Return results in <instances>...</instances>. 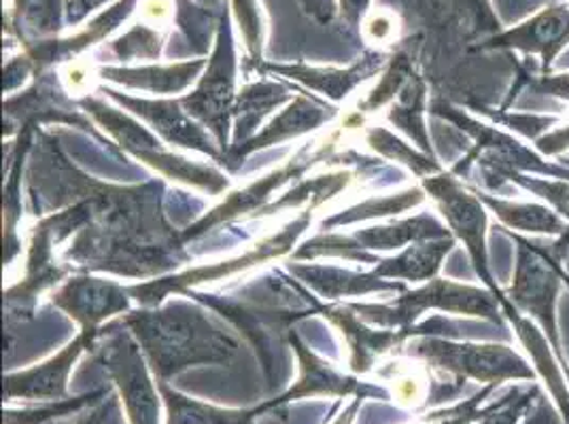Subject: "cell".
I'll use <instances>...</instances> for the list:
<instances>
[{
    "instance_id": "2e32d148",
    "label": "cell",
    "mask_w": 569,
    "mask_h": 424,
    "mask_svg": "<svg viewBox=\"0 0 569 424\" xmlns=\"http://www.w3.org/2000/svg\"><path fill=\"white\" fill-rule=\"evenodd\" d=\"M39 121H64V123L88 130L90 134H94L98 141L111 144L96 132L92 121H88L81 113L67 107L62 92L56 95L53 79H46V77L41 81H37V85L32 90H28L22 95L9 98L4 104V128H7L4 132L7 134H13L16 130L18 132L34 130V125Z\"/></svg>"
},
{
    "instance_id": "f546056e",
    "label": "cell",
    "mask_w": 569,
    "mask_h": 424,
    "mask_svg": "<svg viewBox=\"0 0 569 424\" xmlns=\"http://www.w3.org/2000/svg\"><path fill=\"white\" fill-rule=\"evenodd\" d=\"M366 141H368V144H372L385 158H391L396 162H403V164L410 165L417 176L426 179V176H433V174L442 172V168H440L436 160H431L429 155H423V153H417L415 149H410L408 144L398 141L393 134H389L382 128L370 130Z\"/></svg>"
},
{
    "instance_id": "d6a6232c",
    "label": "cell",
    "mask_w": 569,
    "mask_h": 424,
    "mask_svg": "<svg viewBox=\"0 0 569 424\" xmlns=\"http://www.w3.org/2000/svg\"><path fill=\"white\" fill-rule=\"evenodd\" d=\"M410 77H412V62L403 53L393 55V60L389 62V71L382 77L379 85L375 88V92L368 95V100H363L359 104V109L366 111V113L377 111L387 100H391L393 95L402 92V88Z\"/></svg>"
},
{
    "instance_id": "8992f818",
    "label": "cell",
    "mask_w": 569,
    "mask_h": 424,
    "mask_svg": "<svg viewBox=\"0 0 569 424\" xmlns=\"http://www.w3.org/2000/svg\"><path fill=\"white\" fill-rule=\"evenodd\" d=\"M234 85H237V55H234V37L230 26V7L219 18L217 43L213 55L207 64L198 88L191 94L179 98L183 109L191 118L202 121L211 128L217 144L228 147L230 132V113L234 111Z\"/></svg>"
},
{
    "instance_id": "8fae6325",
    "label": "cell",
    "mask_w": 569,
    "mask_h": 424,
    "mask_svg": "<svg viewBox=\"0 0 569 424\" xmlns=\"http://www.w3.org/2000/svg\"><path fill=\"white\" fill-rule=\"evenodd\" d=\"M98 331H83L71 344L46 363L4 377V400H69V376L83 351H94Z\"/></svg>"
},
{
    "instance_id": "5b68a950",
    "label": "cell",
    "mask_w": 569,
    "mask_h": 424,
    "mask_svg": "<svg viewBox=\"0 0 569 424\" xmlns=\"http://www.w3.org/2000/svg\"><path fill=\"white\" fill-rule=\"evenodd\" d=\"M92 353L113 377L130 424H160V388L147 372L139 344L118 323H109L98 331Z\"/></svg>"
},
{
    "instance_id": "d4e9b609",
    "label": "cell",
    "mask_w": 569,
    "mask_h": 424,
    "mask_svg": "<svg viewBox=\"0 0 569 424\" xmlns=\"http://www.w3.org/2000/svg\"><path fill=\"white\" fill-rule=\"evenodd\" d=\"M478 200L496 212L499 221L506 228L519 230V232H531V234H550V236H561L569 230L568 223L542 204H519L510 200H499L496 195L480 193L476 191Z\"/></svg>"
},
{
    "instance_id": "9c48e42d",
    "label": "cell",
    "mask_w": 569,
    "mask_h": 424,
    "mask_svg": "<svg viewBox=\"0 0 569 424\" xmlns=\"http://www.w3.org/2000/svg\"><path fill=\"white\" fill-rule=\"evenodd\" d=\"M451 232L436 221L429 214H419L415 219H406L393 225H385V228H370V230H361L356 232L353 236H317L309 240L298 253L296 260H305V258H317V255H347L351 249H402L408 242H423V240H440V238H449Z\"/></svg>"
},
{
    "instance_id": "60d3db41",
    "label": "cell",
    "mask_w": 569,
    "mask_h": 424,
    "mask_svg": "<svg viewBox=\"0 0 569 424\" xmlns=\"http://www.w3.org/2000/svg\"><path fill=\"white\" fill-rule=\"evenodd\" d=\"M340 4H342L345 20L351 26H357L359 20H361V16L368 11L370 0H340Z\"/></svg>"
},
{
    "instance_id": "7402d4cb",
    "label": "cell",
    "mask_w": 569,
    "mask_h": 424,
    "mask_svg": "<svg viewBox=\"0 0 569 424\" xmlns=\"http://www.w3.org/2000/svg\"><path fill=\"white\" fill-rule=\"evenodd\" d=\"M289 272L296 274L310 289H315L323 297H349V295H366L372 291H403V284L387 283L375 279L372 274H353L338 267L309 265V263H289Z\"/></svg>"
},
{
    "instance_id": "484cf974",
    "label": "cell",
    "mask_w": 569,
    "mask_h": 424,
    "mask_svg": "<svg viewBox=\"0 0 569 424\" xmlns=\"http://www.w3.org/2000/svg\"><path fill=\"white\" fill-rule=\"evenodd\" d=\"M158 382L160 395L167 403L168 424H256L260 407L256 410H223L209 403L188 400L181 393L172 391L168 382Z\"/></svg>"
},
{
    "instance_id": "7bdbcfd3",
    "label": "cell",
    "mask_w": 569,
    "mask_h": 424,
    "mask_svg": "<svg viewBox=\"0 0 569 424\" xmlns=\"http://www.w3.org/2000/svg\"><path fill=\"white\" fill-rule=\"evenodd\" d=\"M566 284L569 286V276H566Z\"/></svg>"
},
{
    "instance_id": "3957f363",
    "label": "cell",
    "mask_w": 569,
    "mask_h": 424,
    "mask_svg": "<svg viewBox=\"0 0 569 424\" xmlns=\"http://www.w3.org/2000/svg\"><path fill=\"white\" fill-rule=\"evenodd\" d=\"M403 353L423 359L427 365L447 376L476 380L489 386H499L506 380L533 382L536 377L527 361L503 344H459L445 337L423 335L410 340Z\"/></svg>"
},
{
    "instance_id": "ba28073f",
    "label": "cell",
    "mask_w": 569,
    "mask_h": 424,
    "mask_svg": "<svg viewBox=\"0 0 569 424\" xmlns=\"http://www.w3.org/2000/svg\"><path fill=\"white\" fill-rule=\"evenodd\" d=\"M310 219H312V209L305 212L302 216H298L293 223H289L283 232H279L277 236L266 238L260 244H256L251 251H247L244 255H240L237 260L221 261L213 265H200L188 272H181L177 276L162 279V281H149V283H139L128 286V293L142 304L144 307H158L162 304V300L170 293H186L190 291V286L202 283H213L219 279H228L232 274H237L240 270H247L256 263L274 260L279 255L287 253L298 236L309 228Z\"/></svg>"
},
{
    "instance_id": "74e56055",
    "label": "cell",
    "mask_w": 569,
    "mask_h": 424,
    "mask_svg": "<svg viewBox=\"0 0 569 424\" xmlns=\"http://www.w3.org/2000/svg\"><path fill=\"white\" fill-rule=\"evenodd\" d=\"M531 90L536 94L555 95V98L569 100V74H555V77L542 74V79L531 83Z\"/></svg>"
},
{
    "instance_id": "e0dca14e",
    "label": "cell",
    "mask_w": 569,
    "mask_h": 424,
    "mask_svg": "<svg viewBox=\"0 0 569 424\" xmlns=\"http://www.w3.org/2000/svg\"><path fill=\"white\" fill-rule=\"evenodd\" d=\"M51 249H53V236L46 223H39L34 238H32V246H30V255L26 263L24 281L16 284L13 289L7 291V323L11 325L16 319L24 321L32 314V307L37 302V295L48 289L51 284L60 283L67 276V267H58L51 258Z\"/></svg>"
},
{
    "instance_id": "9a60e30c",
    "label": "cell",
    "mask_w": 569,
    "mask_h": 424,
    "mask_svg": "<svg viewBox=\"0 0 569 424\" xmlns=\"http://www.w3.org/2000/svg\"><path fill=\"white\" fill-rule=\"evenodd\" d=\"M569 46V7L555 4L533 16L529 22L493 37L487 48L521 49L542 58V71L548 72L557 55Z\"/></svg>"
},
{
    "instance_id": "603a6c76",
    "label": "cell",
    "mask_w": 569,
    "mask_h": 424,
    "mask_svg": "<svg viewBox=\"0 0 569 424\" xmlns=\"http://www.w3.org/2000/svg\"><path fill=\"white\" fill-rule=\"evenodd\" d=\"M455 238H440V240H423L415 246H408L400 258L396 260L379 261L372 276L375 279H403L412 283L431 281L440 270L442 260L451 253Z\"/></svg>"
},
{
    "instance_id": "6da1fadb",
    "label": "cell",
    "mask_w": 569,
    "mask_h": 424,
    "mask_svg": "<svg viewBox=\"0 0 569 424\" xmlns=\"http://www.w3.org/2000/svg\"><path fill=\"white\" fill-rule=\"evenodd\" d=\"M116 323L132 331L160 382L193 365H226L240 349L237 335L217 325L204 310L186 302L128 312Z\"/></svg>"
},
{
    "instance_id": "1f68e13d",
    "label": "cell",
    "mask_w": 569,
    "mask_h": 424,
    "mask_svg": "<svg viewBox=\"0 0 569 424\" xmlns=\"http://www.w3.org/2000/svg\"><path fill=\"white\" fill-rule=\"evenodd\" d=\"M421 202H423V193L419 189H410V191L400 193V195H393V198H380V200L375 198V200H370L366 204H359L357 209H351V211H347L345 214H338V216L328 219L326 228L351 223V221H357V219H368V216H377V214L379 216L393 214V212L398 214V212L408 211V209H412V206H417Z\"/></svg>"
},
{
    "instance_id": "4316f807",
    "label": "cell",
    "mask_w": 569,
    "mask_h": 424,
    "mask_svg": "<svg viewBox=\"0 0 569 424\" xmlns=\"http://www.w3.org/2000/svg\"><path fill=\"white\" fill-rule=\"evenodd\" d=\"M60 0H16L13 30L26 49L48 41L60 30Z\"/></svg>"
},
{
    "instance_id": "30bf717a",
    "label": "cell",
    "mask_w": 569,
    "mask_h": 424,
    "mask_svg": "<svg viewBox=\"0 0 569 424\" xmlns=\"http://www.w3.org/2000/svg\"><path fill=\"white\" fill-rule=\"evenodd\" d=\"M332 142L333 139H330L328 144H332ZM328 144H326L323 151H310V144H307L302 151L296 153V158L291 162H287L277 172H272V174L263 176L260 181L251 183L249 188L240 189L237 193H232L223 204H219L213 211L207 212L200 221H196L188 230H183L181 232V242H190L193 238L202 236V234H207L209 230H213L217 225L230 223V221H234V219L247 214V212H256L258 214L261 211V206L268 202V198L272 195V191L281 188L289 179L302 176L310 165L323 158V153L328 151Z\"/></svg>"
},
{
    "instance_id": "836d02e7",
    "label": "cell",
    "mask_w": 569,
    "mask_h": 424,
    "mask_svg": "<svg viewBox=\"0 0 569 424\" xmlns=\"http://www.w3.org/2000/svg\"><path fill=\"white\" fill-rule=\"evenodd\" d=\"M56 424V423H53ZM58 424H126L121 418V410H119V401L113 393H109L107 397L96 401L92 410H81L79 416H74L72 421H64Z\"/></svg>"
},
{
    "instance_id": "cb8c5ba5",
    "label": "cell",
    "mask_w": 569,
    "mask_h": 424,
    "mask_svg": "<svg viewBox=\"0 0 569 424\" xmlns=\"http://www.w3.org/2000/svg\"><path fill=\"white\" fill-rule=\"evenodd\" d=\"M284 100H291V90H287L279 83H253L249 88H244L237 95L234 102V139L232 147L237 149L242 147L244 142L253 139V132L258 130L261 119L266 118L274 107L283 104Z\"/></svg>"
},
{
    "instance_id": "e575fe53",
    "label": "cell",
    "mask_w": 569,
    "mask_h": 424,
    "mask_svg": "<svg viewBox=\"0 0 569 424\" xmlns=\"http://www.w3.org/2000/svg\"><path fill=\"white\" fill-rule=\"evenodd\" d=\"M234 9L240 16V24L244 30V39H247V48L251 51L253 58L260 55V18H258V9L253 0H234Z\"/></svg>"
},
{
    "instance_id": "ac0fdd59",
    "label": "cell",
    "mask_w": 569,
    "mask_h": 424,
    "mask_svg": "<svg viewBox=\"0 0 569 424\" xmlns=\"http://www.w3.org/2000/svg\"><path fill=\"white\" fill-rule=\"evenodd\" d=\"M333 115H336V109H332V107H326V104H319V102L309 100L305 95H298V98H293L291 107L274 119L261 134L253 137L251 141L244 142L242 147L228 149L223 165H228L230 170H237V165L242 164V160L247 155L261 151L266 147L296 139L305 132H310V130L328 123Z\"/></svg>"
},
{
    "instance_id": "d6986e66",
    "label": "cell",
    "mask_w": 569,
    "mask_h": 424,
    "mask_svg": "<svg viewBox=\"0 0 569 424\" xmlns=\"http://www.w3.org/2000/svg\"><path fill=\"white\" fill-rule=\"evenodd\" d=\"M387 64L382 53H368L363 55L359 62L349 69H309V67H279V64H268L263 67V71L274 72V74H283L287 79H293L298 83H302L305 88H310L315 92H321L332 100H345L351 94V90H356L357 85L366 79H370L375 72H379Z\"/></svg>"
},
{
    "instance_id": "f1b7e54d",
    "label": "cell",
    "mask_w": 569,
    "mask_h": 424,
    "mask_svg": "<svg viewBox=\"0 0 569 424\" xmlns=\"http://www.w3.org/2000/svg\"><path fill=\"white\" fill-rule=\"evenodd\" d=\"M111 391L109 388H100L92 391L88 395L81 397H69V400L49 401L41 407H26L20 412H4V424H49L56 423L58 418H67L77 412H81L83 407L92 405L96 401L107 397Z\"/></svg>"
},
{
    "instance_id": "f35d334b",
    "label": "cell",
    "mask_w": 569,
    "mask_h": 424,
    "mask_svg": "<svg viewBox=\"0 0 569 424\" xmlns=\"http://www.w3.org/2000/svg\"><path fill=\"white\" fill-rule=\"evenodd\" d=\"M536 144H538L540 153H545V155H559V153L568 151L569 125L561 128V130H555V132H550V134H546V137H540V139L536 141Z\"/></svg>"
},
{
    "instance_id": "b9f144b4",
    "label": "cell",
    "mask_w": 569,
    "mask_h": 424,
    "mask_svg": "<svg viewBox=\"0 0 569 424\" xmlns=\"http://www.w3.org/2000/svg\"><path fill=\"white\" fill-rule=\"evenodd\" d=\"M361 401H363V397H356V401L347 407V412L336 421L333 424H351V421H353V416H356L357 407L361 405Z\"/></svg>"
},
{
    "instance_id": "8d00e7d4",
    "label": "cell",
    "mask_w": 569,
    "mask_h": 424,
    "mask_svg": "<svg viewBox=\"0 0 569 424\" xmlns=\"http://www.w3.org/2000/svg\"><path fill=\"white\" fill-rule=\"evenodd\" d=\"M519 424H566L561 421V416L557 414V410L548 403L545 393L540 391L536 395V400L531 401V405L527 407L525 416Z\"/></svg>"
},
{
    "instance_id": "4dcf8cb0",
    "label": "cell",
    "mask_w": 569,
    "mask_h": 424,
    "mask_svg": "<svg viewBox=\"0 0 569 424\" xmlns=\"http://www.w3.org/2000/svg\"><path fill=\"white\" fill-rule=\"evenodd\" d=\"M162 51V37L158 30L151 26H132L123 37L113 41L109 48H104V53L116 58L119 62H130V60H151L158 58Z\"/></svg>"
},
{
    "instance_id": "7c38bea8",
    "label": "cell",
    "mask_w": 569,
    "mask_h": 424,
    "mask_svg": "<svg viewBox=\"0 0 569 424\" xmlns=\"http://www.w3.org/2000/svg\"><path fill=\"white\" fill-rule=\"evenodd\" d=\"M104 94H109V98H113L134 115L144 119L170 144L202 151L219 164L226 162V153H221L213 139L196 121H191L190 113L183 109L179 100H147V98L119 94L113 90H104Z\"/></svg>"
},
{
    "instance_id": "44dd1931",
    "label": "cell",
    "mask_w": 569,
    "mask_h": 424,
    "mask_svg": "<svg viewBox=\"0 0 569 424\" xmlns=\"http://www.w3.org/2000/svg\"><path fill=\"white\" fill-rule=\"evenodd\" d=\"M204 69H207L204 60H193V62H181L172 67H141V69L102 67L98 74L123 88L144 90L151 94H177L188 90L196 81V77Z\"/></svg>"
},
{
    "instance_id": "277c9868",
    "label": "cell",
    "mask_w": 569,
    "mask_h": 424,
    "mask_svg": "<svg viewBox=\"0 0 569 424\" xmlns=\"http://www.w3.org/2000/svg\"><path fill=\"white\" fill-rule=\"evenodd\" d=\"M349 307L361 316V321L398 330L412 327V323L427 307H438L445 312L480 316L493 323H501V304L491 291L442 279H431L426 286L403 293L393 304H349Z\"/></svg>"
},
{
    "instance_id": "d590c367",
    "label": "cell",
    "mask_w": 569,
    "mask_h": 424,
    "mask_svg": "<svg viewBox=\"0 0 569 424\" xmlns=\"http://www.w3.org/2000/svg\"><path fill=\"white\" fill-rule=\"evenodd\" d=\"M485 113L491 115V118L499 121V123H503V125H508V128L521 132L527 139H536V141L540 139V137H538L540 132L548 130V125L557 123V118H531V115L521 118V115H499V113L498 115H493V113H489V111H485Z\"/></svg>"
},
{
    "instance_id": "52a82bcc",
    "label": "cell",
    "mask_w": 569,
    "mask_h": 424,
    "mask_svg": "<svg viewBox=\"0 0 569 424\" xmlns=\"http://www.w3.org/2000/svg\"><path fill=\"white\" fill-rule=\"evenodd\" d=\"M423 189L433 198L442 216L447 219L452 234L459 238L475 263L476 274L480 281L489 286V291L496 295L501 304V310L512 306V302L506 297V293L499 289L498 283L491 276L489 258H487V212L485 204L478 200L476 193H470L459 185L452 172H440L433 176L423 179Z\"/></svg>"
},
{
    "instance_id": "ab89813d",
    "label": "cell",
    "mask_w": 569,
    "mask_h": 424,
    "mask_svg": "<svg viewBox=\"0 0 569 424\" xmlns=\"http://www.w3.org/2000/svg\"><path fill=\"white\" fill-rule=\"evenodd\" d=\"M107 0H67V22L77 26Z\"/></svg>"
},
{
    "instance_id": "83f0119b",
    "label": "cell",
    "mask_w": 569,
    "mask_h": 424,
    "mask_svg": "<svg viewBox=\"0 0 569 424\" xmlns=\"http://www.w3.org/2000/svg\"><path fill=\"white\" fill-rule=\"evenodd\" d=\"M423 104H426V83L419 74L412 72V77L406 81L400 92V102L389 113V121H393L398 128L417 141L423 151H431L427 139L426 123H423Z\"/></svg>"
},
{
    "instance_id": "4fadbf2b",
    "label": "cell",
    "mask_w": 569,
    "mask_h": 424,
    "mask_svg": "<svg viewBox=\"0 0 569 424\" xmlns=\"http://www.w3.org/2000/svg\"><path fill=\"white\" fill-rule=\"evenodd\" d=\"M83 331H100V323L130 310L128 286L92 276L72 279L51 297Z\"/></svg>"
},
{
    "instance_id": "7a4b0ae2",
    "label": "cell",
    "mask_w": 569,
    "mask_h": 424,
    "mask_svg": "<svg viewBox=\"0 0 569 424\" xmlns=\"http://www.w3.org/2000/svg\"><path fill=\"white\" fill-rule=\"evenodd\" d=\"M517 244V265L515 283L506 291V297L515 307L533 316L545 331L546 340L561 363H566L561 340L557 330V297L559 289L566 283L563 258L569 251V230L561 234L555 244H545L536 240L510 234Z\"/></svg>"
},
{
    "instance_id": "ffe728a7",
    "label": "cell",
    "mask_w": 569,
    "mask_h": 424,
    "mask_svg": "<svg viewBox=\"0 0 569 424\" xmlns=\"http://www.w3.org/2000/svg\"><path fill=\"white\" fill-rule=\"evenodd\" d=\"M326 319H330L338 330L342 331V335L347 337L349 346H351V370L356 374H366L377 356L387 353L389 349L400 346L406 335L403 331H370L361 325V321L353 314V310L349 306L323 307L321 312Z\"/></svg>"
},
{
    "instance_id": "5bb4252c",
    "label": "cell",
    "mask_w": 569,
    "mask_h": 424,
    "mask_svg": "<svg viewBox=\"0 0 569 424\" xmlns=\"http://www.w3.org/2000/svg\"><path fill=\"white\" fill-rule=\"evenodd\" d=\"M289 344L293 346V351L300 359V365H302V376L300 380L283 393L279 395L277 400L266 401L261 403V414L266 410H272V407H281L289 401L302 400V397H315V395H332V397H347V395H356V397H382L387 400V393H382L380 388H375L370 384H361L357 382L356 377L342 376L338 372H333L332 367L317 359L315 354L310 353L309 349L300 342V337L289 331Z\"/></svg>"
}]
</instances>
